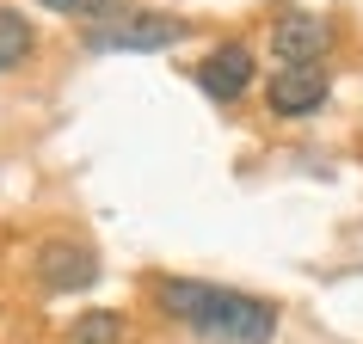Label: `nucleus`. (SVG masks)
<instances>
[{
    "mask_svg": "<svg viewBox=\"0 0 363 344\" xmlns=\"http://www.w3.org/2000/svg\"><path fill=\"white\" fill-rule=\"evenodd\" d=\"M154 302L203 344H271L277 338V307L265 295H247V289L197 283V277H160Z\"/></svg>",
    "mask_w": 363,
    "mask_h": 344,
    "instance_id": "1",
    "label": "nucleus"
},
{
    "mask_svg": "<svg viewBox=\"0 0 363 344\" xmlns=\"http://www.w3.org/2000/svg\"><path fill=\"white\" fill-rule=\"evenodd\" d=\"M185 38V19L172 13H117V19L93 25L86 31V50H130V56H148V50H172Z\"/></svg>",
    "mask_w": 363,
    "mask_h": 344,
    "instance_id": "2",
    "label": "nucleus"
},
{
    "mask_svg": "<svg viewBox=\"0 0 363 344\" xmlns=\"http://www.w3.org/2000/svg\"><path fill=\"white\" fill-rule=\"evenodd\" d=\"M271 50H277L284 68H314L333 50V25L320 13H284V19L271 25Z\"/></svg>",
    "mask_w": 363,
    "mask_h": 344,
    "instance_id": "3",
    "label": "nucleus"
},
{
    "mask_svg": "<svg viewBox=\"0 0 363 344\" xmlns=\"http://www.w3.org/2000/svg\"><path fill=\"white\" fill-rule=\"evenodd\" d=\"M191 74H197V86H203L216 105H234V98L252 86V50H247V43H216Z\"/></svg>",
    "mask_w": 363,
    "mask_h": 344,
    "instance_id": "4",
    "label": "nucleus"
},
{
    "mask_svg": "<svg viewBox=\"0 0 363 344\" xmlns=\"http://www.w3.org/2000/svg\"><path fill=\"white\" fill-rule=\"evenodd\" d=\"M326 93H333V74H326L320 62H314V68H277V74H271V86H265V98H271V111H277V117H308V111H320Z\"/></svg>",
    "mask_w": 363,
    "mask_h": 344,
    "instance_id": "5",
    "label": "nucleus"
},
{
    "mask_svg": "<svg viewBox=\"0 0 363 344\" xmlns=\"http://www.w3.org/2000/svg\"><path fill=\"white\" fill-rule=\"evenodd\" d=\"M38 277H43V289H56V295L93 289L99 283V258L86 246H74V240H43L38 246Z\"/></svg>",
    "mask_w": 363,
    "mask_h": 344,
    "instance_id": "6",
    "label": "nucleus"
},
{
    "mask_svg": "<svg viewBox=\"0 0 363 344\" xmlns=\"http://www.w3.org/2000/svg\"><path fill=\"white\" fill-rule=\"evenodd\" d=\"M31 50H38V31L25 25V13L0 6V74H6V68H19Z\"/></svg>",
    "mask_w": 363,
    "mask_h": 344,
    "instance_id": "7",
    "label": "nucleus"
},
{
    "mask_svg": "<svg viewBox=\"0 0 363 344\" xmlns=\"http://www.w3.org/2000/svg\"><path fill=\"white\" fill-rule=\"evenodd\" d=\"M117 338H123V314H111V307H93L74 320V344H117Z\"/></svg>",
    "mask_w": 363,
    "mask_h": 344,
    "instance_id": "8",
    "label": "nucleus"
},
{
    "mask_svg": "<svg viewBox=\"0 0 363 344\" xmlns=\"http://www.w3.org/2000/svg\"><path fill=\"white\" fill-rule=\"evenodd\" d=\"M38 6H50V13H105L111 0H38Z\"/></svg>",
    "mask_w": 363,
    "mask_h": 344,
    "instance_id": "9",
    "label": "nucleus"
}]
</instances>
